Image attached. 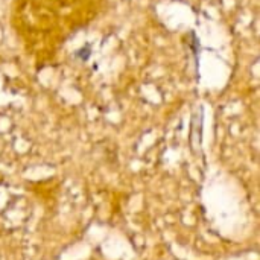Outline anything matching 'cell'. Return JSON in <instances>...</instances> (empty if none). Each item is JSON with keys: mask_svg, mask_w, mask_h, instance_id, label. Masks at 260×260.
I'll use <instances>...</instances> for the list:
<instances>
[{"mask_svg": "<svg viewBox=\"0 0 260 260\" xmlns=\"http://www.w3.org/2000/svg\"><path fill=\"white\" fill-rule=\"evenodd\" d=\"M78 56H79L82 61H85V59L90 56V49H88V47H82V50L78 52Z\"/></svg>", "mask_w": 260, "mask_h": 260, "instance_id": "6da1fadb", "label": "cell"}]
</instances>
